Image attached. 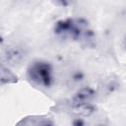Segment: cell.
<instances>
[{
	"label": "cell",
	"mask_w": 126,
	"mask_h": 126,
	"mask_svg": "<svg viewBox=\"0 0 126 126\" xmlns=\"http://www.w3.org/2000/svg\"><path fill=\"white\" fill-rule=\"evenodd\" d=\"M28 78L37 86L48 88L53 83L52 66L43 60L33 61L27 70Z\"/></svg>",
	"instance_id": "cell-2"
},
{
	"label": "cell",
	"mask_w": 126,
	"mask_h": 126,
	"mask_svg": "<svg viewBox=\"0 0 126 126\" xmlns=\"http://www.w3.org/2000/svg\"><path fill=\"white\" fill-rule=\"evenodd\" d=\"M95 92L92 88H82L80 89L71 98L70 105L73 109H78L83 106L89 105L90 102L94 97Z\"/></svg>",
	"instance_id": "cell-3"
},
{
	"label": "cell",
	"mask_w": 126,
	"mask_h": 126,
	"mask_svg": "<svg viewBox=\"0 0 126 126\" xmlns=\"http://www.w3.org/2000/svg\"><path fill=\"white\" fill-rule=\"evenodd\" d=\"M73 126H85V122L81 118H77L73 121Z\"/></svg>",
	"instance_id": "cell-6"
},
{
	"label": "cell",
	"mask_w": 126,
	"mask_h": 126,
	"mask_svg": "<svg viewBox=\"0 0 126 126\" xmlns=\"http://www.w3.org/2000/svg\"><path fill=\"white\" fill-rule=\"evenodd\" d=\"M17 126H53V122L46 117H27Z\"/></svg>",
	"instance_id": "cell-4"
},
{
	"label": "cell",
	"mask_w": 126,
	"mask_h": 126,
	"mask_svg": "<svg viewBox=\"0 0 126 126\" xmlns=\"http://www.w3.org/2000/svg\"><path fill=\"white\" fill-rule=\"evenodd\" d=\"M123 47L126 49V34L124 36V39H123Z\"/></svg>",
	"instance_id": "cell-7"
},
{
	"label": "cell",
	"mask_w": 126,
	"mask_h": 126,
	"mask_svg": "<svg viewBox=\"0 0 126 126\" xmlns=\"http://www.w3.org/2000/svg\"><path fill=\"white\" fill-rule=\"evenodd\" d=\"M53 31L55 34L63 38H71L87 44H92L94 39V33L89 22L84 18L61 19L55 23Z\"/></svg>",
	"instance_id": "cell-1"
},
{
	"label": "cell",
	"mask_w": 126,
	"mask_h": 126,
	"mask_svg": "<svg viewBox=\"0 0 126 126\" xmlns=\"http://www.w3.org/2000/svg\"><path fill=\"white\" fill-rule=\"evenodd\" d=\"M18 82V77L7 67L3 64L1 65V84L8 85V84H15Z\"/></svg>",
	"instance_id": "cell-5"
}]
</instances>
